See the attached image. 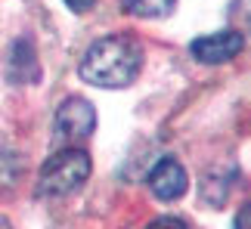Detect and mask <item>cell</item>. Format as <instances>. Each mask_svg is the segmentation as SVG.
<instances>
[{
    "instance_id": "30bf717a",
    "label": "cell",
    "mask_w": 251,
    "mask_h": 229,
    "mask_svg": "<svg viewBox=\"0 0 251 229\" xmlns=\"http://www.w3.org/2000/svg\"><path fill=\"white\" fill-rule=\"evenodd\" d=\"M146 229H189L183 220H177V217H158V220H152Z\"/></svg>"
},
{
    "instance_id": "3957f363",
    "label": "cell",
    "mask_w": 251,
    "mask_h": 229,
    "mask_svg": "<svg viewBox=\"0 0 251 229\" xmlns=\"http://www.w3.org/2000/svg\"><path fill=\"white\" fill-rule=\"evenodd\" d=\"M96 127V109L84 96H69L56 109V137L59 139H87Z\"/></svg>"
},
{
    "instance_id": "6da1fadb",
    "label": "cell",
    "mask_w": 251,
    "mask_h": 229,
    "mask_svg": "<svg viewBox=\"0 0 251 229\" xmlns=\"http://www.w3.org/2000/svg\"><path fill=\"white\" fill-rule=\"evenodd\" d=\"M140 69H143L140 44L133 37H124V34H109V37H100V41H93L87 46L78 74L87 84H93V87L121 90V87H130L137 81Z\"/></svg>"
},
{
    "instance_id": "ba28073f",
    "label": "cell",
    "mask_w": 251,
    "mask_h": 229,
    "mask_svg": "<svg viewBox=\"0 0 251 229\" xmlns=\"http://www.w3.org/2000/svg\"><path fill=\"white\" fill-rule=\"evenodd\" d=\"M22 170V161L13 152H0V189H13Z\"/></svg>"
},
{
    "instance_id": "7c38bea8",
    "label": "cell",
    "mask_w": 251,
    "mask_h": 229,
    "mask_svg": "<svg viewBox=\"0 0 251 229\" xmlns=\"http://www.w3.org/2000/svg\"><path fill=\"white\" fill-rule=\"evenodd\" d=\"M65 3H69V6L75 9V13H87V9H90V6L96 3V0H65Z\"/></svg>"
},
{
    "instance_id": "5b68a950",
    "label": "cell",
    "mask_w": 251,
    "mask_h": 229,
    "mask_svg": "<svg viewBox=\"0 0 251 229\" xmlns=\"http://www.w3.org/2000/svg\"><path fill=\"white\" fill-rule=\"evenodd\" d=\"M149 192L158 202H177V198L189 189V177L177 158H161L155 167L149 170Z\"/></svg>"
},
{
    "instance_id": "277c9868",
    "label": "cell",
    "mask_w": 251,
    "mask_h": 229,
    "mask_svg": "<svg viewBox=\"0 0 251 229\" xmlns=\"http://www.w3.org/2000/svg\"><path fill=\"white\" fill-rule=\"evenodd\" d=\"M245 46V37L242 31H236V28H229V31H217V34H201L192 41V56H196L199 62L205 65H224L229 59H236L239 53H242Z\"/></svg>"
},
{
    "instance_id": "8fae6325",
    "label": "cell",
    "mask_w": 251,
    "mask_h": 229,
    "mask_svg": "<svg viewBox=\"0 0 251 229\" xmlns=\"http://www.w3.org/2000/svg\"><path fill=\"white\" fill-rule=\"evenodd\" d=\"M236 229H251V202L239 211V217H236Z\"/></svg>"
},
{
    "instance_id": "9c48e42d",
    "label": "cell",
    "mask_w": 251,
    "mask_h": 229,
    "mask_svg": "<svg viewBox=\"0 0 251 229\" xmlns=\"http://www.w3.org/2000/svg\"><path fill=\"white\" fill-rule=\"evenodd\" d=\"M233 19L239 22V31H251V0H233Z\"/></svg>"
},
{
    "instance_id": "7a4b0ae2",
    "label": "cell",
    "mask_w": 251,
    "mask_h": 229,
    "mask_svg": "<svg viewBox=\"0 0 251 229\" xmlns=\"http://www.w3.org/2000/svg\"><path fill=\"white\" fill-rule=\"evenodd\" d=\"M90 177V155L84 149H62L53 158H47L37 177V192L47 198H62L81 189Z\"/></svg>"
},
{
    "instance_id": "8992f818",
    "label": "cell",
    "mask_w": 251,
    "mask_h": 229,
    "mask_svg": "<svg viewBox=\"0 0 251 229\" xmlns=\"http://www.w3.org/2000/svg\"><path fill=\"white\" fill-rule=\"evenodd\" d=\"M9 74H13L19 84L37 81L41 69H37V62H34V46L28 44V41H19V44L13 46V62H9Z\"/></svg>"
},
{
    "instance_id": "52a82bcc",
    "label": "cell",
    "mask_w": 251,
    "mask_h": 229,
    "mask_svg": "<svg viewBox=\"0 0 251 229\" xmlns=\"http://www.w3.org/2000/svg\"><path fill=\"white\" fill-rule=\"evenodd\" d=\"M121 6L140 19H158V16H168L177 6V0H121Z\"/></svg>"
}]
</instances>
